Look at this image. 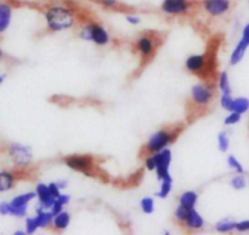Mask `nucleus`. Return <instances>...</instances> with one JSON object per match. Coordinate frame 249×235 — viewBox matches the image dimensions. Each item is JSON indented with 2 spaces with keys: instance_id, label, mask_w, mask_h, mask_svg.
Returning a JSON list of instances; mask_svg holds the SVG:
<instances>
[{
  "instance_id": "f704fd0d",
  "label": "nucleus",
  "mask_w": 249,
  "mask_h": 235,
  "mask_svg": "<svg viewBox=\"0 0 249 235\" xmlns=\"http://www.w3.org/2000/svg\"><path fill=\"white\" fill-rule=\"evenodd\" d=\"M65 206H66V205H63L62 202H61L58 199H56L55 202H53V206H51L50 211L53 212V216H56V215H58V214H60V212L63 211V207H65Z\"/></svg>"
},
{
  "instance_id": "e433bc0d",
  "label": "nucleus",
  "mask_w": 249,
  "mask_h": 235,
  "mask_svg": "<svg viewBox=\"0 0 249 235\" xmlns=\"http://www.w3.org/2000/svg\"><path fill=\"white\" fill-rule=\"evenodd\" d=\"M125 20L128 23L133 24V26H136V24H139L141 22V17L139 16V15H135V14H128L125 16Z\"/></svg>"
},
{
  "instance_id": "393cba45",
  "label": "nucleus",
  "mask_w": 249,
  "mask_h": 235,
  "mask_svg": "<svg viewBox=\"0 0 249 235\" xmlns=\"http://www.w3.org/2000/svg\"><path fill=\"white\" fill-rule=\"evenodd\" d=\"M218 148L223 154L228 153V150L230 149V138L226 132H220L218 134Z\"/></svg>"
},
{
  "instance_id": "de8ad7c7",
  "label": "nucleus",
  "mask_w": 249,
  "mask_h": 235,
  "mask_svg": "<svg viewBox=\"0 0 249 235\" xmlns=\"http://www.w3.org/2000/svg\"><path fill=\"white\" fill-rule=\"evenodd\" d=\"M2 56H4V53H2V49H1V46H0V60L2 59Z\"/></svg>"
},
{
  "instance_id": "49530a36",
  "label": "nucleus",
  "mask_w": 249,
  "mask_h": 235,
  "mask_svg": "<svg viewBox=\"0 0 249 235\" xmlns=\"http://www.w3.org/2000/svg\"><path fill=\"white\" fill-rule=\"evenodd\" d=\"M57 2H67V1H72V0H55Z\"/></svg>"
},
{
  "instance_id": "dca6fc26",
  "label": "nucleus",
  "mask_w": 249,
  "mask_h": 235,
  "mask_svg": "<svg viewBox=\"0 0 249 235\" xmlns=\"http://www.w3.org/2000/svg\"><path fill=\"white\" fill-rule=\"evenodd\" d=\"M36 222H38V226L40 229H45V228H49V227L53 224V212L50 211V210H46V209H43V207L38 206L36 210Z\"/></svg>"
},
{
  "instance_id": "4be33fe9",
  "label": "nucleus",
  "mask_w": 249,
  "mask_h": 235,
  "mask_svg": "<svg viewBox=\"0 0 249 235\" xmlns=\"http://www.w3.org/2000/svg\"><path fill=\"white\" fill-rule=\"evenodd\" d=\"M215 231L218 233H231L236 231V222L229 218L221 219L215 224Z\"/></svg>"
},
{
  "instance_id": "7c9ffc66",
  "label": "nucleus",
  "mask_w": 249,
  "mask_h": 235,
  "mask_svg": "<svg viewBox=\"0 0 249 235\" xmlns=\"http://www.w3.org/2000/svg\"><path fill=\"white\" fill-rule=\"evenodd\" d=\"M232 101H233V98L232 95H231V93H221L220 105L224 110L230 111L231 106H232Z\"/></svg>"
},
{
  "instance_id": "a878e982",
  "label": "nucleus",
  "mask_w": 249,
  "mask_h": 235,
  "mask_svg": "<svg viewBox=\"0 0 249 235\" xmlns=\"http://www.w3.org/2000/svg\"><path fill=\"white\" fill-rule=\"evenodd\" d=\"M140 207L145 215H152L155 212V200L150 196L143 197L140 201Z\"/></svg>"
},
{
  "instance_id": "39448f33",
  "label": "nucleus",
  "mask_w": 249,
  "mask_h": 235,
  "mask_svg": "<svg viewBox=\"0 0 249 235\" xmlns=\"http://www.w3.org/2000/svg\"><path fill=\"white\" fill-rule=\"evenodd\" d=\"M156 158V162H157V167H156L155 172L157 175V178L160 180L164 179H170L172 176H170V163H172V151L168 148L163 149L162 151H158V153L153 154Z\"/></svg>"
},
{
  "instance_id": "7ed1b4c3",
  "label": "nucleus",
  "mask_w": 249,
  "mask_h": 235,
  "mask_svg": "<svg viewBox=\"0 0 249 235\" xmlns=\"http://www.w3.org/2000/svg\"><path fill=\"white\" fill-rule=\"evenodd\" d=\"M174 139L175 134L173 132L167 131V129H160L150 137V139L146 143L145 149L148 154H156L158 151H162L163 149L168 148V145Z\"/></svg>"
},
{
  "instance_id": "58836bf2",
  "label": "nucleus",
  "mask_w": 249,
  "mask_h": 235,
  "mask_svg": "<svg viewBox=\"0 0 249 235\" xmlns=\"http://www.w3.org/2000/svg\"><path fill=\"white\" fill-rule=\"evenodd\" d=\"M0 216H10L9 201L0 202Z\"/></svg>"
},
{
  "instance_id": "a18cd8bd",
  "label": "nucleus",
  "mask_w": 249,
  "mask_h": 235,
  "mask_svg": "<svg viewBox=\"0 0 249 235\" xmlns=\"http://www.w3.org/2000/svg\"><path fill=\"white\" fill-rule=\"evenodd\" d=\"M14 234L15 235H26L27 233H26V231H16Z\"/></svg>"
},
{
  "instance_id": "c9c22d12",
  "label": "nucleus",
  "mask_w": 249,
  "mask_h": 235,
  "mask_svg": "<svg viewBox=\"0 0 249 235\" xmlns=\"http://www.w3.org/2000/svg\"><path fill=\"white\" fill-rule=\"evenodd\" d=\"M236 231L240 232V233L249 232V219H245V221L236 222Z\"/></svg>"
},
{
  "instance_id": "423d86ee",
  "label": "nucleus",
  "mask_w": 249,
  "mask_h": 235,
  "mask_svg": "<svg viewBox=\"0 0 249 235\" xmlns=\"http://www.w3.org/2000/svg\"><path fill=\"white\" fill-rule=\"evenodd\" d=\"M214 98V89L211 84L198 83L191 88V99L197 106H208Z\"/></svg>"
},
{
  "instance_id": "4468645a",
  "label": "nucleus",
  "mask_w": 249,
  "mask_h": 235,
  "mask_svg": "<svg viewBox=\"0 0 249 235\" xmlns=\"http://www.w3.org/2000/svg\"><path fill=\"white\" fill-rule=\"evenodd\" d=\"M136 49L143 59H150L156 50L155 41L151 37L141 36L136 41Z\"/></svg>"
},
{
  "instance_id": "6e6552de",
  "label": "nucleus",
  "mask_w": 249,
  "mask_h": 235,
  "mask_svg": "<svg viewBox=\"0 0 249 235\" xmlns=\"http://www.w3.org/2000/svg\"><path fill=\"white\" fill-rule=\"evenodd\" d=\"M192 7L191 0H162L160 10L168 16H181L189 14Z\"/></svg>"
},
{
  "instance_id": "37998d69",
  "label": "nucleus",
  "mask_w": 249,
  "mask_h": 235,
  "mask_svg": "<svg viewBox=\"0 0 249 235\" xmlns=\"http://www.w3.org/2000/svg\"><path fill=\"white\" fill-rule=\"evenodd\" d=\"M57 185L58 187H60V189L61 190H63V189H66V188H67V185H68V183L66 182V180H57Z\"/></svg>"
},
{
  "instance_id": "ddd939ff",
  "label": "nucleus",
  "mask_w": 249,
  "mask_h": 235,
  "mask_svg": "<svg viewBox=\"0 0 249 235\" xmlns=\"http://www.w3.org/2000/svg\"><path fill=\"white\" fill-rule=\"evenodd\" d=\"M14 15V7L9 1H0V34L9 29Z\"/></svg>"
},
{
  "instance_id": "9d476101",
  "label": "nucleus",
  "mask_w": 249,
  "mask_h": 235,
  "mask_svg": "<svg viewBox=\"0 0 249 235\" xmlns=\"http://www.w3.org/2000/svg\"><path fill=\"white\" fill-rule=\"evenodd\" d=\"M36 197H38L39 205L38 206L43 207V209L50 210L51 206L55 202L56 197L53 196V193L50 192V188H49V184H44V183H39L36 187Z\"/></svg>"
},
{
  "instance_id": "f03ea898",
  "label": "nucleus",
  "mask_w": 249,
  "mask_h": 235,
  "mask_svg": "<svg viewBox=\"0 0 249 235\" xmlns=\"http://www.w3.org/2000/svg\"><path fill=\"white\" fill-rule=\"evenodd\" d=\"M7 156L16 167H27L33 161V151L31 146L21 143H11L7 146Z\"/></svg>"
},
{
  "instance_id": "cd10ccee",
  "label": "nucleus",
  "mask_w": 249,
  "mask_h": 235,
  "mask_svg": "<svg viewBox=\"0 0 249 235\" xmlns=\"http://www.w3.org/2000/svg\"><path fill=\"white\" fill-rule=\"evenodd\" d=\"M228 166L231 170L235 171L236 173H238V175H243V173H245V168H243L242 163H241L233 155H230L228 157Z\"/></svg>"
},
{
  "instance_id": "473e14b6",
  "label": "nucleus",
  "mask_w": 249,
  "mask_h": 235,
  "mask_svg": "<svg viewBox=\"0 0 249 235\" xmlns=\"http://www.w3.org/2000/svg\"><path fill=\"white\" fill-rule=\"evenodd\" d=\"M79 38L83 39V40L91 41V27H90V23L84 24V26L80 28Z\"/></svg>"
},
{
  "instance_id": "a19ab883",
  "label": "nucleus",
  "mask_w": 249,
  "mask_h": 235,
  "mask_svg": "<svg viewBox=\"0 0 249 235\" xmlns=\"http://www.w3.org/2000/svg\"><path fill=\"white\" fill-rule=\"evenodd\" d=\"M241 39H243V40L247 41V43L249 44V23L245 24V27H243L242 37H241Z\"/></svg>"
},
{
  "instance_id": "f8f14e48",
  "label": "nucleus",
  "mask_w": 249,
  "mask_h": 235,
  "mask_svg": "<svg viewBox=\"0 0 249 235\" xmlns=\"http://www.w3.org/2000/svg\"><path fill=\"white\" fill-rule=\"evenodd\" d=\"M90 27H91V41L95 43L99 46L107 45L111 40L109 38V34L107 32V29L105 28L102 24L96 23V22H92L90 23Z\"/></svg>"
},
{
  "instance_id": "c756f323",
  "label": "nucleus",
  "mask_w": 249,
  "mask_h": 235,
  "mask_svg": "<svg viewBox=\"0 0 249 235\" xmlns=\"http://www.w3.org/2000/svg\"><path fill=\"white\" fill-rule=\"evenodd\" d=\"M39 228L38 222H36V217H28L26 218V226H24V231L27 234H34Z\"/></svg>"
},
{
  "instance_id": "2eb2a0df",
  "label": "nucleus",
  "mask_w": 249,
  "mask_h": 235,
  "mask_svg": "<svg viewBox=\"0 0 249 235\" xmlns=\"http://www.w3.org/2000/svg\"><path fill=\"white\" fill-rule=\"evenodd\" d=\"M184 226L189 229L190 232H197L201 231L204 226V219L199 215V212L196 209H191L189 212L186 221H185Z\"/></svg>"
},
{
  "instance_id": "ea45409f",
  "label": "nucleus",
  "mask_w": 249,
  "mask_h": 235,
  "mask_svg": "<svg viewBox=\"0 0 249 235\" xmlns=\"http://www.w3.org/2000/svg\"><path fill=\"white\" fill-rule=\"evenodd\" d=\"M99 2L107 9H113L118 5V0H99Z\"/></svg>"
},
{
  "instance_id": "5701e85b",
  "label": "nucleus",
  "mask_w": 249,
  "mask_h": 235,
  "mask_svg": "<svg viewBox=\"0 0 249 235\" xmlns=\"http://www.w3.org/2000/svg\"><path fill=\"white\" fill-rule=\"evenodd\" d=\"M218 88L220 89L221 93H231L230 77H229V73L226 72V71H223V72L219 75Z\"/></svg>"
},
{
  "instance_id": "412c9836",
  "label": "nucleus",
  "mask_w": 249,
  "mask_h": 235,
  "mask_svg": "<svg viewBox=\"0 0 249 235\" xmlns=\"http://www.w3.org/2000/svg\"><path fill=\"white\" fill-rule=\"evenodd\" d=\"M230 111L238 112V114L243 115L249 111V99L246 97L235 98L232 101V106H231Z\"/></svg>"
},
{
  "instance_id": "0eeeda50",
  "label": "nucleus",
  "mask_w": 249,
  "mask_h": 235,
  "mask_svg": "<svg viewBox=\"0 0 249 235\" xmlns=\"http://www.w3.org/2000/svg\"><path fill=\"white\" fill-rule=\"evenodd\" d=\"M65 163L68 168L77 172L84 173L85 176L91 177V171L94 167V160L91 156L87 155H72L65 158Z\"/></svg>"
},
{
  "instance_id": "b1692460",
  "label": "nucleus",
  "mask_w": 249,
  "mask_h": 235,
  "mask_svg": "<svg viewBox=\"0 0 249 235\" xmlns=\"http://www.w3.org/2000/svg\"><path fill=\"white\" fill-rule=\"evenodd\" d=\"M172 184H173V178H170V179L160 180V187L157 193V196L160 197V199H167V197L169 196L170 192H172Z\"/></svg>"
},
{
  "instance_id": "bb28decb",
  "label": "nucleus",
  "mask_w": 249,
  "mask_h": 235,
  "mask_svg": "<svg viewBox=\"0 0 249 235\" xmlns=\"http://www.w3.org/2000/svg\"><path fill=\"white\" fill-rule=\"evenodd\" d=\"M189 212H190V209H187V207L182 206V205H178V207L175 209V212H174V217H175V221L178 222V223H185V221H186L187 216H189Z\"/></svg>"
},
{
  "instance_id": "f257e3e1",
  "label": "nucleus",
  "mask_w": 249,
  "mask_h": 235,
  "mask_svg": "<svg viewBox=\"0 0 249 235\" xmlns=\"http://www.w3.org/2000/svg\"><path fill=\"white\" fill-rule=\"evenodd\" d=\"M48 28L51 32H62L71 29L77 22L75 11L68 5L53 4L44 11Z\"/></svg>"
},
{
  "instance_id": "72a5a7b5",
  "label": "nucleus",
  "mask_w": 249,
  "mask_h": 235,
  "mask_svg": "<svg viewBox=\"0 0 249 235\" xmlns=\"http://www.w3.org/2000/svg\"><path fill=\"white\" fill-rule=\"evenodd\" d=\"M145 167L147 168L148 171H155L156 170V167H157V162H156V158H155V156H153V154H150V155L146 157Z\"/></svg>"
},
{
  "instance_id": "6ab92c4d",
  "label": "nucleus",
  "mask_w": 249,
  "mask_h": 235,
  "mask_svg": "<svg viewBox=\"0 0 249 235\" xmlns=\"http://www.w3.org/2000/svg\"><path fill=\"white\" fill-rule=\"evenodd\" d=\"M197 201H198V194H197L196 192H194V190L184 192L179 197V204L190 210L196 207Z\"/></svg>"
},
{
  "instance_id": "c03bdc74",
  "label": "nucleus",
  "mask_w": 249,
  "mask_h": 235,
  "mask_svg": "<svg viewBox=\"0 0 249 235\" xmlns=\"http://www.w3.org/2000/svg\"><path fill=\"white\" fill-rule=\"evenodd\" d=\"M5 79H6V75L2 72H0V84H2V83L5 82Z\"/></svg>"
},
{
  "instance_id": "20e7f679",
  "label": "nucleus",
  "mask_w": 249,
  "mask_h": 235,
  "mask_svg": "<svg viewBox=\"0 0 249 235\" xmlns=\"http://www.w3.org/2000/svg\"><path fill=\"white\" fill-rule=\"evenodd\" d=\"M36 197V192H28L19 194L17 196L12 197L9 201L10 205V216L18 217H26L27 211H28V206L32 201Z\"/></svg>"
},
{
  "instance_id": "4c0bfd02",
  "label": "nucleus",
  "mask_w": 249,
  "mask_h": 235,
  "mask_svg": "<svg viewBox=\"0 0 249 235\" xmlns=\"http://www.w3.org/2000/svg\"><path fill=\"white\" fill-rule=\"evenodd\" d=\"M49 188H50V192L53 193V195L56 197V199H57V197L62 194V190L60 189V187H58L57 183L56 182L49 183Z\"/></svg>"
},
{
  "instance_id": "a211bd4d",
  "label": "nucleus",
  "mask_w": 249,
  "mask_h": 235,
  "mask_svg": "<svg viewBox=\"0 0 249 235\" xmlns=\"http://www.w3.org/2000/svg\"><path fill=\"white\" fill-rule=\"evenodd\" d=\"M16 178L10 171H0V193H6L14 188Z\"/></svg>"
},
{
  "instance_id": "2f4dec72",
  "label": "nucleus",
  "mask_w": 249,
  "mask_h": 235,
  "mask_svg": "<svg viewBox=\"0 0 249 235\" xmlns=\"http://www.w3.org/2000/svg\"><path fill=\"white\" fill-rule=\"evenodd\" d=\"M241 118H242V115L235 111H230V114L224 119V124L225 126H233V124H237L241 121Z\"/></svg>"
},
{
  "instance_id": "aec40b11",
  "label": "nucleus",
  "mask_w": 249,
  "mask_h": 235,
  "mask_svg": "<svg viewBox=\"0 0 249 235\" xmlns=\"http://www.w3.org/2000/svg\"><path fill=\"white\" fill-rule=\"evenodd\" d=\"M71 223V215L70 212L67 211H62L60 212L58 215L53 216V226L56 231H65V229L68 228Z\"/></svg>"
},
{
  "instance_id": "1a4fd4ad",
  "label": "nucleus",
  "mask_w": 249,
  "mask_h": 235,
  "mask_svg": "<svg viewBox=\"0 0 249 235\" xmlns=\"http://www.w3.org/2000/svg\"><path fill=\"white\" fill-rule=\"evenodd\" d=\"M204 12L211 17H221L231 9V0H202Z\"/></svg>"
},
{
  "instance_id": "9b49d317",
  "label": "nucleus",
  "mask_w": 249,
  "mask_h": 235,
  "mask_svg": "<svg viewBox=\"0 0 249 235\" xmlns=\"http://www.w3.org/2000/svg\"><path fill=\"white\" fill-rule=\"evenodd\" d=\"M185 67L189 72L201 73L207 68V56L204 54L190 55L185 61Z\"/></svg>"
},
{
  "instance_id": "f3484780",
  "label": "nucleus",
  "mask_w": 249,
  "mask_h": 235,
  "mask_svg": "<svg viewBox=\"0 0 249 235\" xmlns=\"http://www.w3.org/2000/svg\"><path fill=\"white\" fill-rule=\"evenodd\" d=\"M249 44L247 41H245L243 39H240V41L237 43V45L235 46V49L232 50L230 55V65L236 66L243 60L245 58L246 53H247V49H248Z\"/></svg>"
},
{
  "instance_id": "79ce46f5",
  "label": "nucleus",
  "mask_w": 249,
  "mask_h": 235,
  "mask_svg": "<svg viewBox=\"0 0 249 235\" xmlns=\"http://www.w3.org/2000/svg\"><path fill=\"white\" fill-rule=\"evenodd\" d=\"M58 200H60L61 202H62L63 205H67V204H70V201H71V196L70 195H67V194H61L60 196L57 197Z\"/></svg>"
},
{
  "instance_id": "c85d7f7f",
  "label": "nucleus",
  "mask_w": 249,
  "mask_h": 235,
  "mask_svg": "<svg viewBox=\"0 0 249 235\" xmlns=\"http://www.w3.org/2000/svg\"><path fill=\"white\" fill-rule=\"evenodd\" d=\"M246 185H247V180H246V178L243 177L242 175H238L235 176V177L231 179V187L233 188V189L236 190H242L245 189Z\"/></svg>"
}]
</instances>
